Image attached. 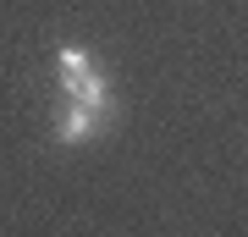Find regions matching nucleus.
<instances>
[{"label": "nucleus", "mask_w": 248, "mask_h": 237, "mask_svg": "<svg viewBox=\"0 0 248 237\" xmlns=\"http://www.w3.org/2000/svg\"><path fill=\"white\" fill-rule=\"evenodd\" d=\"M99 127H105V111H94V105H83V99H72V105L61 111V122H55V138H61V143H83V138H94Z\"/></svg>", "instance_id": "2"}, {"label": "nucleus", "mask_w": 248, "mask_h": 237, "mask_svg": "<svg viewBox=\"0 0 248 237\" xmlns=\"http://www.w3.org/2000/svg\"><path fill=\"white\" fill-rule=\"evenodd\" d=\"M61 88L72 99H83V105H94V111H110V78L94 72V61L78 66V72H61Z\"/></svg>", "instance_id": "1"}]
</instances>
